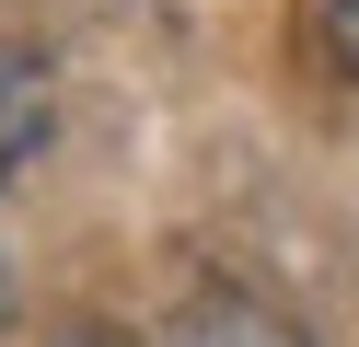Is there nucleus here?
<instances>
[{"label":"nucleus","mask_w":359,"mask_h":347,"mask_svg":"<svg viewBox=\"0 0 359 347\" xmlns=\"http://www.w3.org/2000/svg\"><path fill=\"white\" fill-rule=\"evenodd\" d=\"M35 139H47V69L24 46H0V185L35 162Z\"/></svg>","instance_id":"2"},{"label":"nucleus","mask_w":359,"mask_h":347,"mask_svg":"<svg viewBox=\"0 0 359 347\" xmlns=\"http://www.w3.org/2000/svg\"><path fill=\"white\" fill-rule=\"evenodd\" d=\"M0 324H12V266H0Z\"/></svg>","instance_id":"5"},{"label":"nucleus","mask_w":359,"mask_h":347,"mask_svg":"<svg viewBox=\"0 0 359 347\" xmlns=\"http://www.w3.org/2000/svg\"><path fill=\"white\" fill-rule=\"evenodd\" d=\"M313 58L336 81H359V0H313Z\"/></svg>","instance_id":"3"},{"label":"nucleus","mask_w":359,"mask_h":347,"mask_svg":"<svg viewBox=\"0 0 359 347\" xmlns=\"http://www.w3.org/2000/svg\"><path fill=\"white\" fill-rule=\"evenodd\" d=\"M163 347H313L302 324L278 313L266 290H243V278H220V290H197L186 313L163 324Z\"/></svg>","instance_id":"1"},{"label":"nucleus","mask_w":359,"mask_h":347,"mask_svg":"<svg viewBox=\"0 0 359 347\" xmlns=\"http://www.w3.org/2000/svg\"><path fill=\"white\" fill-rule=\"evenodd\" d=\"M58 347H128V336H58Z\"/></svg>","instance_id":"4"}]
</instances>
